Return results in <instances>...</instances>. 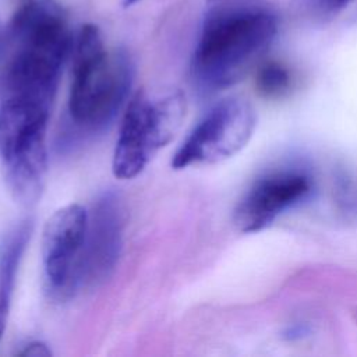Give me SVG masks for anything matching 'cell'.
Returning a JSON list of instances; mask_svg holds the SVG:
<instances>
[{
    "instance_id": "10",
    "label": "cell",
    "mask_w": 357,
    "mask_h": 357,
    "mask_svg": "<svg viewBox=\"0 0 357 357\" xmlns=\"http://www.w3.org/2000/svg\"><path fill=\"white\" fill-rule=\"evenodd\" d=\"M32 229L33 220L25 218L8 229L0 241V339L7 324L17 272Z\"/></svg>"
},
{
    "instance_id": "12",
    "label": "cell",
    "mask_w": 357,
    "mask_h": 357,
    "mask_svg": "<svg viewBox=\"0 0 357 357\" xmlns=\"http://www.w3.org/2000/svg\"><path fill=\"white\" fill-rule=\"evenodd\" d=\"M353 0H293L297 11L310 17H329L344 8Z\"/></svg>"
},
{
    "instance_id": "7",
    "label": "cell",
    "mask_w": 357,
    "mask_h": 357,
    "mask_svg": "<svg viewBox=\"0 0 357 357\" xmlns=\"http://www.w3.org/2000/svg\"><path fill=\"white\" fill-rule=\"evenodd\" d=\"M88 229V211L79 204L57 209L42 233V264L47 293L57 300L78 290V272Z\"/></svg>"
},
{
    "instance_id": "14",
    "label": "cell",
    "mask_w": 357,
    "mask_h": 357,
    "mask_svg": "<svg viewBox=\"0 0 357 357\" xmlns=\"http://www.w3.org/2000/svg\"><path fill=\"white\" fill-rule=\"evenodd\" d=\"M137 1H139V0H124V1H123V4H124L126 7H130V6L135 4Z\"/></svg>"
},
{
    "instance_id": "8",
    "label": "cell",
    "mask_w": 357,
    "mask_h": 357,
    "mask_svg": "<svg viewBox=\"0 0 357 357\" xmlns=\"http://www.w3.org/2000/svg\"><path fill=\"white\" fill-rule=\"evenodd\" d=\"M124 209L119 192L103 191L88 212V229L78 272V290L102 284L114 271L123 248Z\"/></svg>"
},
{
    "instance_id": "6",
    "label": "cell",
    "mask_w": 357,
    "mask_h": 357,
    "mask_svg": "<svg viewBox=\"0 0 357 357\" xmlns=\"http://www.w3.org/2000/svg\"><path fill=\"white\" fill-rule=\"evenodd\" d=\"M257 124L254 107L241 98L218 102L191 130L172 159L173 169L222 162L250 141Z\"/></svg>"
},
{
    "instance_id": "11",
    "label": "cell",
    "mask_w": 357,
    "mask_h": 357,
    "mask_svg": "<svg viewBox=\"0 0 357 357\" xmlns=\"http://www.w3.org/2000/svg\"><path fill=\"white\" fill-rule=\"evenodd\" d=\"M257 86L265 96H280L290 89L291 75L282 64L268 63L258 71Z\"/></svg>"
},
{
    "instance_id": "13",
    "label": "cell",
    "mask_w": 357,
    "mask_h": 357,
    "mask_svg": "<svg viewBox=\"0 0 357 357\" xmlns=\"http://www.w3.org/2000/svg\"><path fill=\"white\" fill-rule=\"evenodd\" d=\"M18 356H29V357H45V356H50L52 351L50 349L42 343V342H29L26 344H24L21 347V350L17 351Z\"/></svg>"
},
{
    "instance_id": "3",
    "label": "cell",
    "mask_w": 357,
    "mask_h": 357,
    "mask_svg": "<svg viewBox=\"0 0 357 357\" xmlns=\"http://www.w3.org/2000/svg\"><path fill=\"white\" fill-rule=\"evenodd\" d=\"M68 124L81 135L105 131L128 98L134 67L126 52L110 54L98 26H81L73 40Z\"/></svg>"
},
{
    "instance_id": "2",
    "label": "cell",
    "mask_w": 357,
    "mask_h": 357,
    "mask_svg": "<svg viewBox=\"0 0 357 357\" xmlns=\"http://www.w3.org/2000/svg\"><path fill=\"white\" fill-rule=\"evenodd\" d=\"M278 32L276 17L258 6H220L202 22L191 73L205 92L240 81L269 49Z\"/></svg>"
},
{
    "instance_id": "9",
    "label": "cell",
    "mask_w": 357,
    "mask_h": 357,
    "mask_svg": "<svg viewBox=\"0 0 357 357\" xmlns=\"http://www.w3.org/2000/svg\"><path fill=\"white\" fill-rule=\"evenodd\" d=\"M310 191V177L297 170H282L261 177L237 205L236 226L245 233L258 231L282 212L303 201Z\"/></svg>"
},
{
    "instance_id": "5",
    "label": "cell",
    "mask_w": 357,
    "mask_h": 357,
    "mask_svg": "<svg viewBox=\"0 0 357 357\" xmlns=\"http://www.w3.org/2000/svg\"><path fill=\"white\" fill-rule=\"evenodd\" d=\"M185 96L172 92L152 99L137 91L127 102L116 141L112 170L117 178L137 177L152 156L178 132L185 116Z\"/></svg>"
},
{
    "instance_id": "1",
    "label": "cell",
    "mask_w": 357,
    "mask_h": 357,
    "mask_svg": "<svg viewBox=\"0 0 357 357\" xmlns=\"http://www.w3.org/2000/svg\"><path fill=\"white\" fill-rule=\"evenodd\" d=\"M73 40L52 0H22L0 43V99L50 107Z\"/></svg>"
},
{
    "instance_id": "4",
    "label": "cell",
    "mask_w": 357,
    "mask_h": 357,
    "mask_svg": "<svg viewBox=\"0 0 357 357\" xmlns=\"http://www.w3.org/2000/svg\"><path fill=\"white\" fill-rule=\"evenodd\" d=\"M50 107L0 99V162L4 181L21 204L42 194L47 172L46 128Z\"/></svg>"
}]
</instances>
